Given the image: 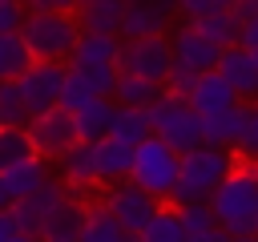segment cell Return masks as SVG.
Returning <instances> with one entry per match:
<instances>
[{
  "label": "cell",
  "instance_id": "obj_21",
  "mask_svg": "<svg viewBox=\"0 0 258 242\" xmlns=\"http://www.w3.org/2000/svg\"><path fill=\"white\" fill-rule=\"evenodd\" d=\"M113 105H129V109H149L157 97H161V85L157 81H145V77H133V73H121L117 69V81H113Z\"/></svg>",
  "mask_w": 258,
  "mask_h": 242
},
{
  "label": "cell",
  "instance_id": "obj_28",
  "mask_svg": "<svg viewBox=\"0 0 258 242\" xmlns=\"http://www.w3.org/2000/svg\"><path fill=\"white\" fill-rule=\"evenodd\" d=\"M28 157H36L28 129H24V125H4V129H0V173L12 169L16 161H28Z\"/></svg>",
  "mask_w": 258,
  "mask_h": 242
},
{
  "label": "cell",
  "instance_id": "obj_37",
  "mask_svg": "<svg viewBox=\"0 0 258 242\" xmlns=\"http://www.w3.org/2000/svg\"><path fill=\"white\" fill-rule=\"evenodd\" d=\"M28 12H73L77 0H20Z\"/></svg>",
  "mask_w": 258,
  "mask_h": 242
},
{
  "label": "cell",
  "instance_id": "obj_15",
  "mask_svg": "<svg viewBox=\"0 0 258 242\" xmlns=\"http://www.w3.org/2000/svg\"><path fill=\"white\" fill-rule=\"evenodd\" d=\"M185 101H189V109H194L198 117H206V113H222V109L238 105V93L226 85V77H222L218 69H210V73H198V81H194V89L185 93Z\"/></svg>",
  "mask_w": 258,
  "mask_h": 242
},
{
  "label": "cell",
  "instance_id": "obj_44",
  "mask_svg": "<svg viewBox=\"0 0 258 242\" xmlns=\"http://www.w3.org/2000/svg\"><path fill=\"white\" fill-rule=\"evenodd\" d=\"M125 242H141V238H137V234H129V238H125Z\"/></svg>",
  "mask_w": 258,
  "mask_h": 242
},
{
  "label": "cell",
  "instance_id": "obj_41",
  "mask_svg": "<svg viewBox=\"0 0 258 242\" xmlns=\"http://www.w3.org/2000/svg\"><path fill=\"white\" fill-rule=\"evenodd\" d=\"M12 206V194H8V186H4V177H0V210H8Z\"/></svg>",
  "mask_w": 258,
  "mask_h": 242
},
{
  "label": "cell",
  "instance_id": "obj_29",
  "mask_svg": "<svg viewBox=\"0 0 258 242\" xmlns=\"http://www.w3.org/2000/svg\"><path fill=\"white\" fill-rule=\"evenodd\" d=\"M4 125H28V109L16 81H0V129Z\"/></svg>",
  "mask_w": 258,
  "mask_h": 242
},
{
  "label": "cell",
  "instance_id": "obj_9",
  "mask_svg": "<svg viewBox=\"0 0 258 242\" xmlns=\"http://www.w3.org/2000/svg\"><path fill=\"white\" fill-rule=\"evenodd\" d=\"M64 73H69V69H64L60 60H32V65L16 77L28 117H32V113H44V109H52V105H60Z\"/></svg>",
  "mask_w": 258,
  "mask_h": 242
},
{
  "label": "cell",
  "instance_id": "obj_32",
  "mask_svg": "<svg viewBox=\"0 0 258 242\" xmlns=\"http://www.w3.org/2000/svg\"><path fill=\"white\" fill-rule=\"evenodd\" d=\"M234 153L242 157H258V101H250V113H246V129L234 145Z\"/></svg>",
  "mask_w": 258,
  "mask_h": 242
},
{
  "label": "cell",
  "instance_id": "obj_34",
  "mask_svg": "<svg viewBox=\"0 0 258 242\" xmlns=\"http://www.w3.org/2000/svg\"><path fill=\"white\" fill-rule=\"evenodd\" d=\"M24 4L20 0H0V32H20V24H24Z\"/></svg>",
  "mask_w": 258,
  "mask_h": 242
},
{
  "label": "cell",
  "instance_id": "obj_43",
  "mask_svg": "<svg viewBox=\"0 0 258 242\" xmlns=\"http://www.w3.org/2000/svg\"><path fill=\"white\" fill-rule=\"evenodd\" d=\"M8 242H36V234H16V238H8Z\"/></svg>",
  "mask_w": 258,
  "mask_h": 242
},
{
  "label": "cell",
  "instance_id": "obj_33",
  "mask_svg": "<svg viewBox=\"0 0 258 242\" xmlns=\"http://www.w3.org/2000/svg\"><path fill=\"white\" fill-rule=\"evenodd\" d=\"M194 81H198V73H194L189 65L173 60V65H169V77H165V89H169V93H177V97H185V93L194 89Z\"/></svg>",
  "mask_w": 258,
  "mask_h": 242
},
{
  "label": "cell",
  "instance_id": "obj_3",
  "mask_svg": "<svg viewBox=\"0 0 258 242\" xmlns=\"http://www.w3.org/2000/svg\"><path fill=\"white\" fill-rule=\"evenodd\" d=\"M20 36L32 52V60H69L77 40H81V24L73 12H24Z\"/></svg>",
  "mask_w": 258,
  "mask_h": 242
},
{
  "label": "cell",
  "instance_id": "obj_39",
  "mask_svg": "<svg viewBox=\"0 0 258 242\" xmlns=\"http://www.w3.org/2000/svg\"><path fill=\"white\" fill-rule=\"evenodd\" d=\"M16 234H20V226H16L12 210H0V242H8V238H16Z\"/></svg>",
  "mask_w": 258,
  "mask_h": 242
},
{
  "label": "cell",
  "instance_id": "obj_35",
  "mask_svg": "<svg viewBox=\"0 0 258 242\" xmlns=\"http://www.w3.org/2000/svg\"><path fill=\"white\" fill-rule=\"evenodd\" d=\"M234 0H177V12L185 16V20H194V16H206V12H218V8H230Z\"/></svg>",
  "mask_w": 258,
  "mask_h": 242
},
{
  "label": "cell",
  "instance_id": "obj_26",
  "mask_svg": "<svg viewBox=\"0 0 258 242\" xmlns=\"http://www.w3.org/2000/svg\"><path fill=\"white\" fill-rule=\"evenodd\" d=\"M137 238H141V242H185V226H181V218H177V206L161 202L157 214L145 222V230H141Z\"/></svg>",
  "mask_w": 258,
  "mask_h": 242
},
{
  "label": "cell",
  "instance_id": "obj_13",
  "mask_svg": "<svg viewBox=\"0 0 258 242\" xmlns=\"http://www.w3.org/2000/svg\"><path fill=\"white\" fill-rule=\"evenodd\" d=\"M89 149H93V173H97V186L101 190L129 177V165H133V149L129 145H121V141H113L105 133V137L89 141Z\"/></svg>",
  "mask_w": 258,
  "mask_h": 242
},
{
  "label": "cell",
  "instance_id": "obj_2",
  "mask_svg": "<svg viewBox=\"0 0 258 242\" xmlns=\"http://www.w3.org/2000/svg\"><path fill=\"white\" fill-rule=\"evenodd\" d=\"M238 153L222 145H194L177 153V182L169 194V206H189V202H210V194L222 186V177L234 169Z\"/></svg>",
  "mask_w": 258,
  "mask_h": 242
},
{
  "label": "cell",
  "instance_id": "obj_7",
  "mask_svg": "<svg viewBox=\"0 0 258 242\" xmlns=\"http://www.w3.org/2000/svg\"><path fill=\"white\" fill-rule=\"evenodd\" d=\"M97 202L113 214V222L125 230V234H141L145 230V222L157 214V198L153 194H145L141 186H133L129 177L125 182H117V186H105L101 194H97Z\"/></svg>",
  "mask_w": 258,
  "mask_h": 242
},
{
  "label": "cell",
  "instance_id": "obj_11",
  "mask_svg": "<svg viewBox=\"0 0 258 242\" xmlns=\"http://www.w3.org/2000/svg\"><path fill=\"white\" fill-rule=\"evenodd\" d=\"M214 69L226 77V85L238 93V101H246V105L258 101V52H250L242 44H226Z\"/></svg>",
  "mask_w": 258,
  "mask_h": 242
},
{
  "label": "cell",
  "instance_id": "obj_17",
  "mask_svg": "<svg viewBox=\"0 0 258 242\" xmlns=\"http://www.w3.org/2000/svg\"><path fill=\"white\" fill-rule=\"evenodd\" d=\"M246 113H250L246 101H238V105H230V109H222V113H206V117H202V141H206V145L234 149L238 137H242V129H246Z\"/></svg>",
  "mask_w": 258,
  "mask_h": 242
},
{
  "label": "cell",
  "instance_id": "obj_36",
  "mask_svg": "<svg viewBox=\"0 0 258 242\" xmlns=\"http://www.w3.org/2000/svg\"><path fill=\"white\" fill-rule=\"evenodd\" d=\"M238 44H242V48H250V52H258V12H254V16H246V20L238 24Z\"/></svg>",
  "mask_w": 258,
  "mask_h": 242
},
{
  "label": "cell",
  "instance_id": "obj_4",
  "mask_svg": "<svg viewBox=\"0 0 258 242\" xmlns=\"http://www.w3.org/2000/svg\"><path fill=\"white\" fill-rule=\"evenodd\" d=\"M149 113V125H153V137H161L173 153H185L194 145H202V117L189 109L185 97L161 89V97L145 109Z\"/></svg>",
  "mask_w": 258,
  "mask_h": 242
},
{
  "label": "cell",
  "instance_id": "obj_12",
  "mask_svg": "<svg viewBox=\"0 0 258 242\" xmlns=\"http://www.w3.org/2000/svg\"><path fill=\"white\" fill-rule=\"evenodd\" d=\"M165 36H169V44H173V60L189 65L194 73H210V69L218 65V56H222V44H214L210 36H202L189 20L177 24L173 32H165Z\"/></svg>",
  "mask_w": 258,
  "mask_h": 242
},
{
  "label": "cell",
  "instance_id": "obj_27",
  "mask_svg": "<svg viewBox=\"0 0 258 242\" xmlns=\"http://www.w3.org/2000/svg\"><path fill=\"white\" fill-rule=\"evenodd\" d=\"M32 65V52L20 32H0V81H16Z\"/></svg>",
  "mask_w": 258,
  "mask_h": 242
},
{
  "label": "cell",
  "instance_id": "obj_8",
  "mask_svg": "<svg viewBox=\"0 0 258 242\" xmlns=\"http://www.w3.org/2000/svg\"><path fill=\"white\" fill-rule=\"evenodd\" d=\"M24 129H28V137H32L36 157H44V161L64 157V153L81 141V137H77V125H73V113L60 109V105H52V109H44V113H32Z\"/></svg>",
  "mask_w": 258,
  "mask_h": 242
},
{
  "label": "cell",
  "instance_id": "obj_10",
  "mask_svg": "<svg viewBox=\"0 0 258 242\" xmlns=\"http://www.w3.org/2000/svg\"><path fill=\"white\" fill-rule=\"evenodd\" d=\"M64 198H73V190L60 182V177H48L36 194H28V198H16L8 210H12V218H16V226H20V234H36L40 230V222L48 218V210H56Z\"/></svg>",
  "mask_w": 258,
  "mask_h": 242
},
{
  "label": "cell",
  "instance_id": "obj_16",
  "mask_svg": "<svg viewBox=\"0 0 258 242\" xmlns=\"http://www.w3.org/2000/svg\"><path fill=\"white\" fill-rule=\"evenodd\" d=\"M73 16H77L81 32L121 36V20H125V0H77Z\"/></svg>",
  "mask_w": 258,
  "mask_h": 242
},
{
  "label": "cell",
  "instance_id": "obj_6",
  "mask_svg": "<svg viewBox=\"0 0 258 242\" xmlns=\"http://www.w3.org/2000/svg\"><path fill=\"white\" fill-rule=\"evenodd\" d=\"M169 65H173V44H169V36H133V40L121 36V56H117V69H121V73L157 81V85L165 89Z\"/></svg>",
  "mask_w": 258,
  "mask_h": 242
},
{
  "label": "cell",
  "instance_id": "obj_30",
  "mask_svg": "<svg viewBox=\"0 0 258 242\" xmlns=\"http://www.w3.org/2000/svg\"><path fill=\"white\" fill-rule=\"evenodd\" d=\"M177 218H181V226H185V238H194V234H202V230L218 226V222H214V214H210V202H189V206H177Z\"/></svg>",
  "mask_w": 258,
  "mask_h": 242
},
{
  "label": "cell",
  "instance_id": "obj_20",
  "mask_svg": "<svg viewBox=\"0 0 258 242\" xmlns=\"http://www.w3.org/2000/svg\"><path fill=\"white\" fill-rule=\"evenodd\" d=\"M113 113H117L113 97H89L85 105H77V109H73L77 137H81V141H97V137H105V133H109V125H113Z\"/></svg>",
  "mask_w": 258,
  "mask_h": 242
},
{
  "label": "cell",
  "instance_id": "obj_38",
  "mask_svg": "<svg viewBox=\"0 0 258 242\" xmlns=\"http://www.w3.org/2000/svg\"><path fill=\"white\" fill-rule=\"evenodd\" d=\"M129 8H149V12H161V16H169L173 20V12H177V0H125Z\"/></svg>",
  "mask_w": 258,
  "mask_h": 242
},
{
  "label": "cell",
  "instance_id": "obj_42",
  "mask_svg": "<svg viewBox=\"0 0 258 242\" xmlns=\"http://www.w3.org/2000/svg\"><path fill=\"white\" fill-rule=\"evenodd\" d=\"M230 242H258V234H230Z\"/></svg>",
  "mask_w": 258,
  "mask_h": 242
},
{
  "label": "cell",
  "instance_id": "obj_19",
  "mask_svg": "<svg viewBox=\"0 0 258 242\" xmlns=\"http://www.w3.org/2000/svg\"><path fill=\"white\" fill-rule=\"evenodd\" d=\"M117 56H121V36H101V32H81L73 56L64 60L69 69H105L113 65L117 69Z\"/></svg>",
  "mask_w": 258,
  "mask_h": 242
},
{
  "label": "cell",
  "instance_id": "obj_25",
  "mask_svg": "<svg viewBox=\"0 0 258 242\" xmlns=\"http://www.w3.org/2000/svg\"><path fill=\"white\" fill-rule=\"evenodd\" d=\"M189 24H194L202 36H210L214 44H222V48H226V44H238V24H242V20L234 16V8H218V12L194 16Z\"/></svg>",
  "mask_w": 258,
  "mask_h": 242
},
{
  "label": "cell",
  "instance_id": "obj_18",
  "mask_svg": "<svg viewBox=\"0 0 258 242\" xmlns=\"http://www.w3.org/2000/svg\"><path fill=\"white\" fill-rule=\"evenodd\" d=\"M81 222H85V202L81 198H64L56 210H48V218L36 230V242H77L81 238Z\"/></svg>",
  "mask_w": 258,
  "mask_h": 242
},
{
  "label": "cell",
  "instance_id": "obj_22",
  "mask_svg": "<svg viewBox=\"0 0 258 242\" xmlns=\"http://www.w3.org/2000/svg\"><path fill=\"white\" fill-rule=\"evenodd\" d=\"M0 177H4L8 194H12V202H16V198L36 194V190L48 182V161H44V157H28V161H16L12 169H4Z\"/></svg>",
  "mask_w": 258,
  "mask_h": 242
},
{
  "label": "cell",
  "instance_id": "obj_24",
  "mask_svg": "<svg viewBox=\"0 0 258 242\" xmlns=\"http://www.w3.org/2000/svg\"><path fill=\"white\" fill-rule=\"evenodd\" d=\"M153 133V125H149V113L145 109H129V105H117V113H113V125H109V137L113 141H121V145H141L145 137Z\"/></svg>",
  "mask_w": 258,
  "mask_h": 242
},
{
  "label": "cell",
  "instance_id": "obj_1",
  "mask_svg": "<svg viewBox=\"0 0 258 242\" xmlns=\"http://www.w3.org/2000/svg\"><path fill=\"white\" fill-rule=\"evenodd\" d=\"M210 214L226 234H258V157L238 153L234 169L210 194Z\"/></svg>",
  "mask_w": 258,
  "mask_h": 242
},
{
  "label": "cell",
  "instance_id": "obj_31",
  "mask_svg": "<svg viewBox=\"0 0 258 242\" xmlns=\"http://www.w3.org/2000/svg\"><path fill=\"white\" fill-rule=\"evenodd\" d=\"M64 69H69V65H64ZM89 97H97V93H93V89H89V85H85V81H81L77 73H64V89H60V109H69V113H73V109H77V105H85Z\"/></svg>",
  "mask_w": 258,
  "mask_h": 242
},
{
  "label": "cell",
  "instance_id": "obj_14",
  "mask_svg": "<svg viewBox=\"0 0 258 242\" xmlns=\"http://www.w3.org/2000/svg\"><path fill=\"white\" fill-rule=\"evenodd\" d=\"M56 169H60V182L73 190V198H81V202H89L93 198V190H101L97 186V173H93V149H89V141H77L64 157H56Z\"/></svg>",
  "mask_w": 258,
  "mask_h": 242
},
{
  "label": "cell",
  "instance_id": "obj_23",
  "mask_svg": "<svg viewBox=\"0 0 258 242\" xmlns=\"http://www.w3.org/2000/svg\"><path fill=\"white\" fill-rule=\"evenodd\" d=\"M129 234L113 222V214L97 202V198H89L85 202V222H81V238L77 242H125Z\"/></svg>",
  "mask_w": 258,
  "mask_h": 242
},
{
  "label": "cell",
  "instance_id": "obj_5",
  "mask_svg": "<svg viewBox=\"0 0 258 242\" xmlns=\"http://www.w3.org/2000/svg\"><path fill=\"white\" fill-rule=\"evenodd\" d=\"M129 182L141 186L145 194H153L157 202H169L173 182H177V153L161 141V137H145L141 145H133V165H129Z\"/></svg>",
  "mask_w": 258,
  "mask_h": 242
},
{
  "label": "cell",
  "instance_id": "obj_40",
  "mask_svg": "<svg viewBox=\"0 0 258 242\" xmlns=\"http://www.w3.org/2000/svg\"><path fill=\"white\" fill-rule=\"evenodd\" d=\"M185 242H230V234H226L222 226H210V230H202V234H194V238H185Z\"/></svg>",
  "mask_w": 258,
  "mask_h": 242
}]
</instances>
